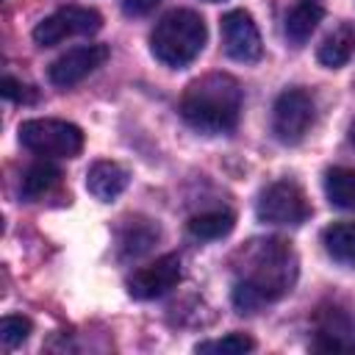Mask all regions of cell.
Masks as SVG:
<instances>
[{
    "instance_id": "21",
    "label": "cell",
    "mask_w": 355,
    "mask_h": 355,
    "mask_svg": "<svg viewBox=\"0 0 355 355\" xmlns=\"http://www.w3.org/2000/svg\"><path fill=\"white\" fill-rule=\"evenodd\" d=\"M28 336H31V319L17 316V313L3 316V322H0V338H3V347H6V349L19 347Z\"/></svg>"
},
{
    "instance_id": "8",
    "label": "cell",
    "mask_w": 355,
    "mask_h": 355,
    "mask_svg": "<svg viewBox=\"0 0 355 355\" xmlns=\"http://www.w3.org/2000/svg\"><path fill=\"white\" fill-rule=\"evenodd\" d=\"M108 55H111L108 44H80V47H72V50H67L64 55H58L50 64L47 78H50L53 86L69 89V86L80 83L83 78H89L94 69H100L108 61Z\"/></svg>"
},
{
    "instance_id": "19",
    "label": "cell",
    "mask_w": 355,
    "mask_h": 355,
    "mask_svg": "<svg viewBox=\"0 0 355 355\" xmlns=\"http://www.w3.org/2000/svg\"><path fill=\"white\" fill-rule=\"evenodd\" d=\"M236 225V216L230 211H205V214H197L189 219V233L194 239H202V241H214V239H222L233 230Z\"/></svg>"
},
{
    "instance_id": "9",
    "label": "cell",
    "mask_w": 355,
    "mask_h": 355,
    "mask_svg": "<svg viewBox=\"0 0 355 355\" xmlns=\"http://www.w3.org/2000/svg\"><path fill=\"white\" fill-rule=\"evenodd\" d=\"M219 25H222V47L233 61L252 64V61L261 58V53H263L261 33H258V25L252 22V17L244 8L227 11Z\"/></svg>"
},
{
    "instance_id": "23",
    "label": "cell",
    "mask_w": 355,
    "mask_h": 355,
    "mask_svg": "<svg viewBox=\"0 0 355 355\" xmlns=\"http://www.w3.org/2000/svg\"><path fill=\"white\" fill-rule=\"evenodd\" d=\"M158 3H161V0H125V3H122V11H125L128 17H147L150 11H155Z\"/></svg>"
},
{
    "instance_id": "4",
    "label": "cell",
    "mask_w": 355,
    "mask_h": 355,
    "mask_svg": "<svg viewBox=\"0 0 355 355\" xmlns=\"http://www.w3.org/2000/svg\"><path fill=\"white\" fill-rule=\"evenodd\" d=\"M19 141L44 158H75L83 150V130L67 119H25Z\"/></svg>"
},
{
    "instance_id": "6",
    "label": "cell",
    "mask_w": 355,
    "mask_h": 355,
    "mask_svg": "<svg viewBox=\"0 0 355 355\" xmlns=\"http://www.w3.org/2000/svg\"><path fill=\"white\" fill-rule=\"evenodd\" d=\"M100 28H103L100 11L86 8V6H64L33 28V42L39 47H53L72 36H92Z\"/></svg>"
},
{
    "instance_id": "13",
    "label": "cell",
    "mask_w": 355,
    "mask_h": 355,
    "mask_svg": "<svg viewBox=\"0 0 355 355\" xmlns=\"http://www.w3.org/2000/svg\"><path fill=\"white\" fill-rule=\"evenodd\" d=\"M322 17H324V8H322L316 0H302V3H297V6L286 14V25H283L286 39H288L294 47H302V44L311 39V33L319 28Z\"/></svg>"
},
{
    "instance_id": "20",
    "label": "cell",
    "mask_w": 355,
    "mask_h": 355,
    "mask_svg": "<svg viewBox=\"0 0 355 355\" xmlns=\"http://www.w3.org/2000/svg\"><path fill=\"white\" fill-rule=\"evenodd\" d=\"M255 347V341L247 333H227L222 338H211V341H200L197 352H211V355H244Z\"/></svg>"
},
{
    "instance_id": "5",
    "label": "cell",
    "mask_w": 355,
    "mask_h": 355,
    "mask_svg": "<svg viewBox=\"0 0 355 355\" xmlns=\"http://www.w3.org/2000/svg\"><path fill=\"white\" fill-rule=\"evenodd\" d=\"M255 214L266 225H291L294 227L311 216V202H308L302 186H297L294 180H275L261 191V197L255 202Z\"/></svg>"
},
{
    "instance_id": "17",
    "label": "cell",
    "mask_w": 355,
    "mask_h": 355,
    "mask_svg": "<svg viewBox=\"0 0 355 355\" xmlns=\"http://www.w3.org/2000/svg\"><path fill=\"white\" fill-rule=\"evenodd\" d=\"M324 194L336 208L355 211V169L333 166L324 172Z\"/></svg>"
},
{
    "instance_id": "11",
    "label": "cell",
    "mask_w": 355,
    "mask_h": 355,
    "mask_svg": "<svg viewBox=\"0 0 355 355\" xmlns=\"http://www.w3.org/2000/svg\"><path fill=\"white\" fill-rule=\"evenodd\" d=\"M313 349L319 352H355V324L341 308H322L316 313Z\"/></svg>"
},
{
    "instance_id": "2",
    "label": "cell",
    "mask_w": 355,
    "mask_h": 355,
    "mask_svg": "<svg viewBox=\"0 0 355 355\" xmlns=\"http://www.w3.org/2000/svg\"><path fill=\"white\" fill-rule=\"evenodd\" d=\"M241 103H244V92L233 75L208 72L186 86L180 97V114L194 130L216 136L239 125Z\"/></svg>"
},
{
    "instance_id": "18",
    "label": "cell",
    "mask_w": 355,
    "mask_h": 355,
    "mask_svg": "<svg viewBox=\"0 0 355 355\" xmlns=\"http://www.w3.org/2000/svg\"><path fill=\"white\" fill-rule=\"evenodd\" d=\"M58 180H61V169H58L55 164H50V161H36L33 166L25 169L19 194H22L25 200H36V197L47 194Z\"/></svg>"
},
{
    "instance_id": "22",
    "label": "cell",
    "mask_w": 355,
    "mask_h": 355,
    "mask_svg": "<svg viewBox=\"0 0 355 355\" xmlns=\"http://www.w3.org/2000/svg\"><path fill=\"white\" fill-rule=\"evenodd\" d=\"M3 94L8 100H17V103H31L33 100V92H28V86H22L14 78H3Z\"/></svg>"
},
{
    "instance_id": "24",
    "label": "cell",
    "mask_w": 355,
    "mask_h": 355,
    "mask_svg": "<svg viewBox=\"0 0 355 355\" xmlns=\"http://www.w3.org/2000/svg\"><path fill=\"white\" fill-rule=\"evenodd\" d=\"M349 141H352V147H355V122L349 125Z\"/></svg>"
},
{
    "instance_id": "15",
    "label": "cell",
    "mask_w": 355,
    "mask_h": 355,
    "mask_svg": "<svg viewBox=\"0 0 355 355\" xmlns=\"http://www.w3.org/2000/svg\"><path fill=\"white\" fill-rule=\"evenodd\" d=\"M158 236H161V230H158L155 222L141 219V216L128 219V225H125L122 233H119V250H122V255H128V258L144 255V252L158 241Z\"/></svg>"
},
{
    "instance_id": "7",
    "label": "cell",
    "mask_w": 355,
    "mask_h": 355,
    "mask_svg": "<svg viewBox=\"0 0 355 355\" xmlns=\"http://www.w3.org/2000/svg\"><path fill=\"white\" fill-rule=\"evenodd\" d=\"M313 125V100L302 89H286L277 94L272 108V130L277 141L297 144Z\"/></svg>"
},
{
    "instance_id": "12",
    "label": "cell",
    "mask_w": 355,
    "mask_h": 355,
    "mask_svg": "<svg viewBox=\"0 0 355 355\" xmlns=\"http://www.w3.org/2000/svg\"><path fill=\"white\" fill-rule=\"evenodd\" d=\"M128 180H130L128 169L116 161H94L86 172V189L100 202L116 200L128 189Z\"/></svg>"
},
{
    "instance_id": "1",
    "label": "cell",
    "mask_w": 355,
    "mask_h": 355,
    "mask_svg": "<svg viewBox=\"0 0 355 355\" xmlns=\"http://www.w3.org/2000/svg\"><path fill=\"white\" fill-rule=\"evenodd\" d=\"M236 258H241V263L236 266L239 280L233 286V305L241 313H252L280 300L297 280V255L291 244L277 236L244 244Z\"/></svg>"
},
{
    "instance_id": "25",
    "label": "cell",
    "mask_w": 355,
    "mask_h": 355,
    "mask_svg": "<svg viewBox=\"0 0 355 355\" xmlns=\"http://www.w3.org/2000/svg\"><path fill=\"white\" fill-rule=\"evenodd\" d=\"M208 3H222V0H208Z\"/></svg>"
},
{
    "instance_id": "10",
    "label": "cell",
    "mask_w": 355,
    "mask_h": 355,
    "mask_svg": "<svg viewBox=\"0 0 355 355\" xmlns=\"http://www.w3.org/2000/svg\"><path fill=\"white\" fill-rule=\"evenodd\" d=\"M180 283V258L175 252L155 258L153 263L136 269L128 277V291L136 300H155L164 297L166 291H172Z\"/></svg>"
},
{
    "instance_id": "14",
    "label": "cell",
    "mask_w": 355,
    "mask_h": 355,
    "mask_svg": "<svg viewBox=\"0 0 355 355\" xmlns=\"http://www.w3.org/2000/svg\"><path fill=\"white\" fill-rule=\"evenodd\" d=\"M355 53V31L349 25H338L333 33H327L316 50L319 64H324L327 69H338L344 67Z\"/></svg>"
},
{
    "instance_id": "3",
    "label": "cell",
    "mask_w": 355,
    "mask_h": 355,
    "mask_svg": "<svg viewBox=\"0 0 355 355\" xmlns=\"http://www.w3.org/2000/svg\"><path fill=\"white\" fill-rule=\"evenodd\" d=\"M205 39H208L205 19L191 8H175L155 22L150 33V50L164 67L180 69L202 53Z\"/></svg>"
},
{
    "instance_id": "16",
    "label": "cell",
    "mask_w": 355,
    "mask_h": 355,
    "mask_svg": "<svg viewBox=\"0 0 355 355\" xmlns=\"http://www.w3.org/2000/svg\"><path fill=\"white\" fill-rule=\"evenodd\" d=\"M322 241L333 261L344 266H355V222L344 219V222L327 225L322 233Z\"/></svg>"
}]
</instances>
